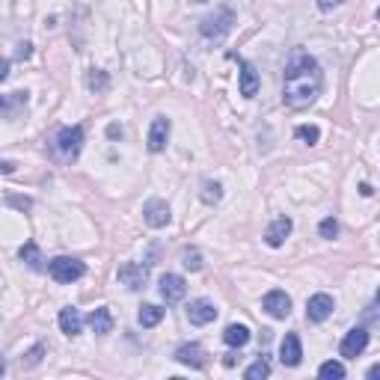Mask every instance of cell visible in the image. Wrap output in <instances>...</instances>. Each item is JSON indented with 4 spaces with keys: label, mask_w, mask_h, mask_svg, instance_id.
<instances>
[{
    "label": "cell",
    "mask_w": 380,
    "mask_h": 380,
    "mask_svg": "<svg viewBox=\"0 0 380 380\" xmlns=\"http://www.w3.org/2000/svg\"><path fill=\"white\" fill-rule=\"evenodd\" d=\"M324 90V72L315 57L298 51L286 66V78H283V102L291 110H306L309 104L318 102V95Z\"/></svg>",
    "instance_id": "cell-1"
},
{
    "label": "cell",
    "mask_w": 380,
    "mask_h": 380,
    "mask_svg": "<svg viewBox=\"0 0 380 380\" xmlns=\"http://www.w3.org/2000/svg\"><path fill=\"white\" fill-rule=\"evenodd\" d=\"M83 149V128L80 125H68V128H60L51 140V152L60 164H72L78 161V154Z\"/></svg>",
    "instance_id": "cell-2"
},
{
    "label": "cell",
    "mask_w": 380,
    "mask_h": 380,
    "mask_svg": "<svg viewBox=\"0 0 380 380\" xmlns=\"http://www.w3.org/2000/svg\"><path fill=\"white\" fill-rule=\"evenodd\" d=\"M232 27H235V9L217 6L214 12H211V16L202 18L200 33H202V39H208V42H223V39L232 33Z\"/></svg>",
    "instance_id": "cell-3"
},
{
    "label": "cell",
    "mask_w": 380,
    "mask_h": 380,
    "mask_svg": "<svg viewBox=\"0 0 380 380\" xmlns=\"http://www.w3.org/2000/svg\"><path fill=\"white\" fill-rule=\"evenodd\" d=\"M48 274L54 283H75V279L87 274V264L80 259H72V256H57L48 262Z\"/></svg>",
    "instance_id": "cell-4"
},
{
    "label": "cell",
    "mask_w": 380,
    "mask_h": 380,
    "mask_svg": "<svg viewBox=\"0 0 380 380\" xmlns=\"http://www.w3.org/2000/svg\"><path fill=\"white\" fill-rule=\"evenodd\" d=\"M116 279L125 286V288H131V291H140V288H146L149 283V264H137V262H125L119 271H116Z\"/></svg>",
    "instance_id": "cell-5"
},
{
    "label": "cell",
    "mask_w": 380,
    "mask_h": 380,
    "mask_svg": "<svg viewBox=\"0 0 380 380\" xmlns=\"http://www.w3.org/2000/svg\"><path fill=\"white\" fill-rule=\"evenodd\" d=\"M365 348H369V330H365V327H354V330L345 333V339L339 345V354L345 360H357Z\"/></svg>",
    "instance_id": "cell-6"
},
{
    "label": "cell",
    "mask_w": 380,
    "mask_h": 380,
    "mask_svg": "<svg viewBox=\"0 0 380 380\" xmlns=\"http://www.w3.org/2000/svg\"><path fill=\"white\" fill-rule=\"evenodd\" d=\"M262 306H264V312L271 315V318H276V321H283V318L291 315V298H288L286 291H279V288L267 291L264 300H262Z\"/></svg>",
    "instance_id": "cell-7"
},
{
    "label": "cell",
    "mask_w": 380,
    "mask_h": 380,
    "mask_svg": "<svg viewBox=\"0 0 380 380\" xmlns=\"http://www.w3.org/2000/svg\"><path fill=\"white\" fill-rule=\"evenodd\" d=\"M143 220L149 223L152 229H164V226H170V220H173L170 205H166L164 200H149V202L143 205Z\"/></svg>",
    "instance_id": "cell-8"
},
{
    "label": "cell",
    "mask_w": 380,
    "mask_h": 380,
    "mask_svg": "<svg viewBox=\"0 0 380 380\" xmlns=\"http://www.w3.org/2000/svg\"><path fill=\"white\" fill-rule=\"evenodd\" d=\"M333 309H336V300L330 298V294H324V291L321 294H312L309 303H306V318L321 324V321H327L333 315Z\"/></svg>",
    "instance_id": "cell-9"
},
{
    "label": "cell",
    "mask_w": 380,
    "mask_h": 380,
    "mask_svg": "<svg viewBox=\"0 0 380 380\" xmlns=\"http://www.w3.org/2000/svg\"><path fill=\"white\" fill-rule=\"evenodd\" d=\"M214 318H217V306L211 303V300H205V298L190 300V306H188V321L193 324V327H205V324H211Z\"/></svg>",
    "instance_id": "cell-10"
},
{
    "label": "cell",
    "mask_w": 380,
    "mask_h": 380,
    "mask_svg": "<svg viewBox=\"0 0 380 380\" xmlns=\"http://www.w3.org/2000/svg\"><path fill=\"white\" fill-rule=\"evenodd\" d=\"M229 60H238V66H241V95L244 98H256V92H259V72H256V66L241 60L238 54H229Z\"/></svg>",
    "instance_id": "cell-11"
},
{
    "label": "cell",
    "mask_w": 380,
    "mask_h": 380,
    "mask_svg": "<svg viewBox=\"0 0 380 380\" xmlns=\"http://www.w3.org/2000/svg\"><path fill=\"white\" fill-rule=\"evenodd\" d=\"M279 360H283V365H288V369L300 365V360H303V345H300V336H298V333H286L283 345H279Z\"/></svg>",
    "instance_id": "cell-12"
},
{
    "label": "cell",
    "mask_w": 380,
    "mask_h": 380,
    "mask_svg": "<svg viewBox=\"0 0 380 380\" xmlns=\"http://www.w3.org/2000/svg\"><path fill=\"white\" fill-rule=\"evenodd\" d=\"M176 362H181V365H190V369H205L208 354H205V348H202V345L188 342V345H181V348L176 350Z\"/></svg>",
    "instance_id": "cell-13"
},
{
    "label": "cell",
    "mask_w": 380,
    "mask_h": 380,
    "mask_svg": "<svg viewBox=\"0 0 380 380\" xmlns=\"http://www.w3.org/2000/svg\"><path fill=\"white\" fill-rule=\"evenodd\" d=\"M185 294H188V286H185V279H181L178 274H164L161 276V298L166 303L185 300Z\"/></svg>",
    "instance_id": "cell-14"
},
{
    "label": "cell",
    "mask_w": 380,
    "mask_h": 380,
    "mask_svg": "<svg viewBox=\"0 0 380 380\" xmlns=\"http://www.w3.org/2000/svg\"><path fill=\"white\" fill-rule=\"evenodd\" d=\"M291 229H294L291 217H276L271 226L264 229V244H267V247H283L286 238L291 235Z\"/></svg>",
    "instance_id": "cell-15"
},
{
    "label": "cell",
    "mask_w": 380,
    "mask_h": 380,
    "mask_svg": "<svg viewBox=\"0 0 380 380\" xmlns=\"http://www.w3.org/2000/svg\"><path fill=\"white\" fill-rule=\"evenodd\" d=\"M166 140H170V119L158 116L152 122V128H149V152H164Z\"/></svg>",
    "instance_id": "cell-16"
},
{
    "label": "cell",
    "mask_w": 380,
    "mask_h": 380,
    "mask_svg": "<svg viewBox=\"0 0 380 380\" xmlns=\"http://www.w3.org/2000/svg\"><path fill=\"white\" fill-rule=\"evenodd\" d=\"M60 330L66 333V336H72V339H75V336H80V330H83V315L78 312V309L75 306H66V309H60Z\"/></svg>",
    "instance_id": "cell-17"
},
{
    "label": "cell",
    "mask_w": 380,
    "mask_h": 380,
    "mask_svg": "<svg viewBox=\"0 0 380 380\" xmlns=\"http://www.w3.org/2000/svg\"><path fill=\"white\" fill-rule=\"evenodd\" d=\"M250 327L247 324H229L226 330H223V342H226L229 348H244L250 342Z\"/></svg>",
    "instance_id": "cell-18"
},
{
    "label": "cell",
    "mask_w": 380,
    "mask_h": 380,
    "mask_svg": "<svg viewBox=\"0 0 380 380\" xmlns=\"http://www.w3.org/2000/svg\"><path fill=\"white\" fill-rule=\"evenodd\" d=\"M87 324H90L98 336H107L110 330H114V315H110L107 306H102V309H95V312L87 318Z\"/></svg>",
    "instance_id": "cell-19"
},
{
    "label": "cell",
    "mask_w": 380,
    "mask_h": 380,
    "mask_svg": "<svg viewBox=\"0 0 380 380\" xmlns=\"http://www.w3.org/2000/svg\"><path fill=\"white\" fill-rule=\"evenodd\" d=\"M24 107H27V92H9V95H4V104H0L6 119H16V114Z\"/></svg>",
    "instance_id": "cell-20"
},
{
    "label": "cell",
    "mask_w": 380,
    "mask_h": 380,
    "mask_svg": "<svg viewBox=\"0 0 380 380\" xmlns=\"http://www.w3.org/2000/svg\"><path fill=\"white\" fill-rule=\"evenodd\" d=\"M18 256H21V262H24L27 267H30V271H42V267H45V264H42V262H45V259H42V250H39L33 241H27V244L18 250Z\"/></svg>",
    "instance_id": "cell-21"
},
{
    "label": "cell",
    "mask_w": 380,
    "mask_h": 380,
    "mask_svg": "<svg viewBox=\"0 0 380 380\" xmlns=\"http://www.w3.org/2000/svg\"><path fill=\"white\" fill-rule=\"evenodd\" d=\"M137 321H140V327H158V324L164 321V309L154 306V303H146L143 309H140Z\"/></svg>",
    "instance_id": "cell-22"
},
{
    "label": "cell",
    "mask_w": 380,
    "mask_h": 380,
    "mask_svg": "<svg viewBox=\"0 0 380 380\" xmlns=\"http://www.w3.org/2000/svg\"><path fill=\"white\" fill-rule=\"evenodd\" d=\"M202 202L205 205H217L220 200H223V185H220V181H211V178H205L202 181Z\"/></svg>",
    "instance_id": "cell-23"
},
{
    "label": "cell",
    "mask_w": 380,
    "mask_h": 380,
    "mask_svg": "<svg viewBox=\"0 0 380 380\" xmlns=\"http://www.w3.org/2000/svg\"><path fill=\"white\" fill-rule=\"evenodd\" d=\"M87 87L92 90V92H107L110 90V78H107V72H102V68H92V72L87 75Z\"/></svg>",
    "instance_id": "cell-24"
},
{
    "label": "cell",
    "mask_w": 380,
    "mask_h": 380,
    "mask_svg": "<svg viewBox=\"0 0 380 380\" xmlns=\"http://www.w3.org/2000/svg\"><path fill=\"white\" fill-rule=\"evenodd\" d=\"M181 264L188 267L190 274H196V271H202V252L196 250V247H188L185 252H181Z\"/></svg>",
    "instance_id": "cell-25"
},
{
    "label": "cell",
    "mask_w": 380,
    "mask_h": 380,
    "mask_svg": "<svg viewBox=\"0 0 380 380\" xmlns=\"http://www.w3.org/2000/svg\"><path fill=\"white\" fill-rule=\"evenodd\" d=\"M294 137L303 140L306 146H315L318 140H321V131L315 128V125H298V128H294Z\"/></svg>",
    "instance_id": "cell-26"
},
{
    "label": "cell",
    "mask_w": 380,
    "mask_h": 380,
    "mask_svg": "<svg viewBox=\"0 0 380 380\" xmlns=\"http://www.w3.org/2000/svg\"><path fill=\"white\" fill-rule=\"evenodd\" d=\"M267 374H271V362H267L264 357H259V360L252 362L250 369L244 372V377H247V380H259V377H267Z\"/></svg>",
    "instance_id": "cell-27"
},
{
    "label": "cell",
    "mask_w": 380,
    "mask_h": 380,
    "mask_svg": "<svg viewBox=\"0 0 380 380\" xmlns=\"http://www.w3.org/2000/svg\"><path fill=\"white\" fill-rule=\"evenodd\" d=\"M45 350H48V348L42 345V342H39V345H33V348L21 357V365H24V369H33V365H39V362H42V357H45Z\"/></svg>",
    "instance_id": "cell-28"
},
{
    "label": "cell",
    "mask_w": 380,
    "mask_h": 380,
    "mask_svg": "<svg viewBox=\"0 0 380 380\" xmlns=\"http://www.w3.org/2000/svg\"><path fill=\"white\" fill-rule=\"evenodd\" d=\"M318 377H333V380H342V377H345V365H342V362H336V360L324 362L321 369H318Z\"/></svg>",
    "instance_id": "cell-29"
},
{
    "label": "cell",
    "mask_w": 380,
    "mask_h": 380,
    "mask_svg": "<svg viewBox=\"0 0 380 380\" xmlns=\"http://www.w3.org/2000/svg\"><path fill=\"white\" fill-rule=\"evenodd\" d=\"M318 232H321V238H330V241H333V238L339 235V223H336L333 217H324L321 226H318Z\"/></svg>",
    "instance_id": "cell-30"
},
{
    "label": "cell",
    "mask_w": 380,
    "mask_h": 380,
    "mask_svg": "<svg viewBox=\"0 0 380 380\" xmlns=\"http://www.w3.org/2000/svg\"><path fill=\"white\" fill-rule=\"evenodd\" d=\"M30 54H33V45L30 42H21L18 45V60H30Z\"/></svg>",
    "instance_id": "cell-31"
},
{
    "label": "cell",
    "mask_w": 380,
    "mask_h": 380,
    "mask_svg": "<svg viewBox=\"0 0 380 380\" xmlns=\"http://www.w3.org/2000/svg\"><path fill=\"white\" fill-rule=\"evenodd\" d=\"M339 4H342V0H318V9H321V12H333Z\"/></svg>",
    "instance_id": "cell-32"
},
{
    "label": "cell",
    "mask_w": 380,
    "mask_h": 380,
    "mask_svg": "<svg viewBox=\"0 0 380 380\" xmlns=\"http://www.w3.org/2000/svg\"><path fill=\"white\" fill-rule=\"evenodd\" d=\"M6 202H9V205H16V208H30V200H27V196H24V200H21V196H9Z\"/></svg>",
    "instance_id": "cell-33"
},
{
    "label": "cell",
    "mask_w": 380,
    "mask_h": 380,
    "mask_svg": "<svg viewBox=\"0 0 380 380\" xmlns=\"http://www.w3.org/2000/svg\"><path fill=\"white\" fill-rule=\"evenodd\" d=\"M238 360H241V357H238L235 350H232V354H226V357H223V365H226V369H232V365H235Z\"/></svg>",
    "instance_id": "cell-34"
},
{
    "label": "cell",
    "mask_w": 380,
    "mask_h": 380,
    "mask_svg": "<svg viewBox=\"0 0 380 380\" xmlns=\"http://www.w3.org/2000/svg\"><path fill=\"white\" fill-rule=\"evenodd\" d=\"M107 137H110V140L122 137V125H110V128H107Z\"/></svg>",
    "instance_id": "cell-35"
},
{
    "label": "cell",
    "mask_w": 380,
    "mask_h": 380,
    "mask_svg": "<svg viewBox=\"0 0 380 380\" xmlns=\"http://www.w3.org/2000/svg\"><path fill=\"white\" fill-rule=\"evenodd\" d=\"M0 170H4V176H12V173H16V164H12V161H4V164H0Z\"/></svg>",
    "instance_id": "cell-36"
},
{
    "label": "cell",
    "mask_w": 380,
    "mask_h": 380,
    "mask_svg": "<svg viewBox=\"0 0 380 380\" xmlns=\"http://www.w3.org/2000/svg\"><path fill=\"white\" fill-rule=\"evenodd\" d=\"M369 377H372V380H380V362L369 369Z\"/></svg>",
    "instance_id": "cell-37"
},
{
    "label": "cell",
    "mask_w": 380,
    "mask_h": 380,
    "mask_svg": "<svg viewBox=\"0 0 380 380\" xmlns=\"http://www.w3.org/2000/svg\"><path fill=\"white\" fill-rule=\"evenodd\" d=\"M9 78V60L4 63V68H0V80H6Z\"/></svg>",
    "instance_id": "cell-38"
},
{
    "label": "cell",
    "mask_w": 380,
    "mask_h": 380,
    "mask_svg": "<svg viewBox=\"0 0 380 380\" xmlns=\"http://www.w3.org/2000/svg\"><path fill=\"white\" fill-rule=\"evenodd\" d=\"M360 193H362V196H372V185H365V181H362V185H360Z\"/></svg>",
    "instance_id": "cell-39"
},
{
    "label": "cell",
    "mask_w": 380,
    "mask_h": 380,
    "mask_svg": "<svg viewBox=\"0 0 380 380\" xmlns=\"http://www.w3.org/2000/svg\"><path fill=\"white\" fill-rule=\"evenodd\" d=\"M374 300H377V303H380V288H377V294H374Z\"/></svg>",
    "instance_id": "cell-40"
},
{
    "label": "cell",
    "mask_w": 380,
    "mask_h": 380,
    "mask_svg": "<svg viewBox=\"0 0 380 380\" xmlns=\"http://www.w3.org/2000/svg\"><path fill=\"white\" fill-rule=\"evenodd\" d=\"M193 4H205V0H193Z\"/></svg>",
    "instance_id": "cell-41"
},
{
    "label": "cell",
    "mask_w": 380,
    "mask_h": 380,
    "mask_svg": "<svg viewBox=\"0 0 380 380\" xmlns=\"http://www.w3.org/2000/svg\"><path fill=\"white\" fill-rule=\"evenodd\" d=\"M377 18H380V9H377Z\"/></svg>",
    "instance_id": "cell-42"
}]
</instances>
